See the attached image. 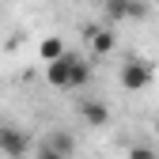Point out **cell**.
<instances>
[{"label": "cell", "mask_w": 159, "mask_h": 159, "mask_svg": "<svg viewBox=\"0 0 159 159\" xmlns=\"http://www.w3.org/2000/svg\"><path fill=\"white\" fill-rule=\"evenodd\" d=\"M152 65L148 61H140V57H129V61L121 65V72H117V80H121V87L125 91H144L148 84H152Z\"/></svg>", "instance_id": "obj_1"}, {"label": "cell", "mask_w": 159, "mask_h": 159, "mask_svg": "<svg viewBox=\"0 0 159 159\" xmlns=\"http://www.w3.org/2000/svg\"><path fill=\"white\" fill-rule=\"evenodd\" d=\"M0 152H4L8 159H27L30 136L23 129H15V125H0Z\"/></svg>", "instance_id": "obj_2"}, {"label": "cell", "mask_w": 159, "mask_h": 159, "mask_svg": "<svg viewBox=\"0 0 159 159\" xmlns=\"http://www.w3.org/2000/svg\"><path fill=\"white\" fill-rule=\"evenodd\" d=\"M72 65H76V53H65L61 61H49V65H46V80H49V87L68 91V87H72Z\"/></svg>", "instance_id": "obj_3"}, {"label": "cell", "mask_w": 159, "mask_h": 159, "mask_svg": "<svg viewBox=\"0 0 159 159\" xmlns=\"http://www.w3.org/2000/svg\"><path fill=\"white\" fill-rule=\"evenodd\" d=\"M80 117H84L91 129H102L110 121V110H106L102 98H84V102H80Z\"/></svg>", "instance_id": "obj_4"}, {"label": "cell", "mask_w": 159, "mask_h": 159, "mask_svg": "<svg viewBox=\"0 0 159 159\" xmlns=\"http://www.w3.org/2000/svg\"><path fill=\"white\" fill-rule=\"evenodd\" d=\"M42 144H46V148H53L57 155H65V159H72V155H76V136H72L68 129H53V133H46V136H42Z\"/></svg>", "instance_id": "obj_5"}, {"label": "cell", "mask_w": 159, "mask_h": 159, "mask_svg": "<svg viewBox=\"0 0 159 159\" xmlns=\"http://www.w3.org/2000/svg\"><path fill=\"white\" fill-rule=\"evenodd\" d=\"M87 46H91L95 57H106V53H114V46H117V34H114L110 27H98V30L87 34Z\"/></svg>", "instance_id": "obj_6"}, {"label": "cell", "mask_w": 159, "mask_h": 159, "mask_svg": "<svg viewBox=\"0 0 159 159\" xmlns=\"http://www.w3.org/2000/svg\"><path fill=\"white\" fill-rule=\"evenodd\" d=\"M68 49H65V42H61V38H42V46H38V57H42V61L49 65V61H61V57H65Z\"/></svg>", "instance_id": "obj_7"}, {"label": "cell", "mask_w": 159, "mask_h": 159, "mask_svg": "<svg viewBox=\"0 0 159 159\" xmlns=\"http://www.w3.org/2000/svg\"><path fill=\"white\" fill-rule=\"evenodd\" d=\"M102 8H106V19H110V23H121V19H129L133 0H102Z\"/></svg>", "instance_id": "obj_8"}, {"label": "cell", "mask_w": 159, "mask_h": 159, "mask_svg": "<svg viewBox=\"0 0 159 159\" xmlns=\"http://www.w3.org/2000/svg\"><path fill=\"white\" fill-rule=\"evenodd\" d=\"M87 80H91V65L76 57V65H72V87H84Z\"/></svg>", "instance_id": "obj_9"}, {"label": "cell", "mask_w": 159, "mask_h": 159, "mask_svg": "<svg viewBox=\"0 0 159 159\" xmlns=\"http://www.w3.org/2000/svg\"><path fill=\"white\" fill-rule=\"evenodd\" d=\"M129 159H155V152H152L148 144H133V148H129Z\"/></svg>", "instance_id": "obj_10"}, {"label": "cell", "mask_w": 159, "mask_h": 159, "mask_svg": "<svg viewBox=\"0 0 159 159\" xmlns=\"http://www.w3.org/2000/svg\"><path fill=\"white\" fill-rule=\"evenodd\" d=\"M38 159H65V155H57L53 148H46V144H38Z\"/></svg>", "instance_id": "obj_11"}]
</instances>
